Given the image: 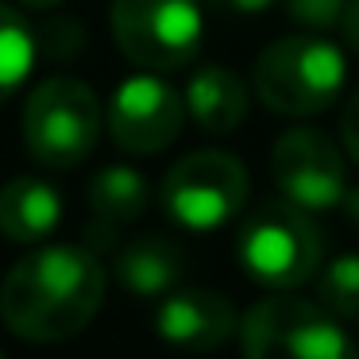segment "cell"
<instances>
[{
    "mask_svg": "<svg viewBox=\"0 0 359 359\" xmlns=\"http://www.w3.org/2000/svg\"><path fill=\"white\" fill-rule=\"evenodd\" d=\"M243 359H359L340 317L325 302L274 294L251 305L240 325Z\"/></svg>",
    "mask_w": 359,
    "mask_h": 359,
    "instance_id": "cell-2",
    "label": "cell"
},
{
    "mask_svg": "<svg viewBox=\"0 0 359 359\" xmlns=\"http://www.w3.org/2000/svg\"><path fill=\"white\" fill-rule=\"evenodd\" d=\"M101 135L97 93L78 78H47L24 104V143L32 158L50 170L86 163Z\"/></svg>",
    "mask_w": 359,
    "mask_h": 359,
    "instance_id": "cell-5",
    "label": "cell"
},
{
    "mask_svg": "<svg viewBox=\"0 0 359 359\" xmlns=\"http://www.w3.org/2000/svg\"><path fill=\"white\" fill-rule=\"evenodd\" d=\"M344 89V55L317 35L274 39L255 58V97L278 116H313Z\"/></svg>",
    "mask_w": 359,
    "mask_h": 359,
    "instance_id": "cell-3",
    "label": "cell"
},
{
    "mask_svg": "<svg viewBox=\"0 0 359 359\" xmlns=\"http://www.w3.org/2000/svg\"><path fill=\"white\" fill-rule=\"evenodd\" d=\"M186 112L209 135H228L248 116V86L228 66H201L186 81Z\"/></svg>",
    "mask_w": 359,
    "mask_h": 359,
    "instance_id": "cell-13",
    "label": "cell"
},
{
    "mask_svg": "<svg viewBox=\"0 0 359 359\" xmlns=\"http://www.w3.org/2000/svg\"><path fill=\"white\" fill-rule=\"evenodd\" d=\"M62 220V197L43 178H12L0 186V232L16 243H39Z\"/></svg>",
    "mask_w": 359,
    "mask_h": 359,
    "instance_id": "cell-12",
    "label": "cell"
},
{
    "mask_svg": "<svg viewBox=\"0 0 359 359\" xmlns=\"http://www.w3.org/2000/svg\"><path fill=\"white\" fill-rule=\"evenodd\" d=\"M182 271H186V255L174 240L166 236H143V240H132L116 259V274L132 294L155 297L166 294V290L178 286Z\"/></svg>",
    "mask_w": 359,
    "mask_h": 359,
    "instance_id": "cell-14",
    "label": "cell"
},
{
    "mask_svg": "<svg viewBox=\"0 0 359 359\" xmlns=\"http://www.w3.org/2000/svg\"><path fill=\"white\" fill-rule=\"evenodd\" d=\"M0 359H4V351H0Z\"/></svg>",
    "mask_w": 359,
    "mask_h": 359,
    "instance_id": "cell-23",
    "label": "cell"
},
{
    "mask_svg": "<svg viewBox=\"0 0 359 359\" xmlns=\"http://www.w3.org/2000/svg\"><path fill=\"white\" fill-rule=\"evenodd\" d=\"M205 16L197 0H112V35L128 62L166 74L194 62Z\"/></svg>",
    "mask_w": 359,
    "mask_h": 359,
    "instance_id": "cell-6",
    "label": "cell"
},
{
    "mask_svg": "<svg viewBox=\"0 0 359 359\" xmlns=\"http://www.w3.org/2000/svg\"><path fill=\"white\" fill-rule=\"evenodd\" d=\"M274 186L286 201L302 205L305 212H325L344 205L348 197V166L328 135L313 128L286 132L271 151Z\"/></svg>",
    "mask_w": 359,
    "mask_h": 359,
    "instance_id": "cell-8",
    "label": "cell"
},
{
    "mask_svg": "<svg viewBox=\"0 0 359 359\" xmlns=\"http://www.w3.org/2000/svg\"><path fill=\"white\" fill-rule=\"evenodd\" d=\"M186 124V97H178L155 74H135L112 93L109 132L116 147L132 155H158L182 135Z\"/></svg>",
    "mask_w": 359,
    "mask_h": 359,
    "instance_id": "cell-9",
    "label": "cell"
},
{
    "mask_svg": "<svg viewBox=\"0 0 359 359\" xmlns=\"http://www.w3.org/2000/svg\"><path fill=\"white\" fill-rule=\"evenodd\" d=\"M20 4H27V8H39V12H47V8H58L62 0H20Z\"/></svg>",
    "mask_w": 359,
    "mask_h": 359,
    "instance_id": "cell-22",
    "label": "cell"
},
{
    "mask_svg": "<svg viewBox=\"0 0 359 359\" xmlns=\"http://www.w3.org/2000/svg\"><path fill=\"white\" fill-rule=\"evenodd\" d=\"M248 201V170L228 151H194L163 178V209L194 232H212Z\"/></svg>",
    "mask_w": 359,
    "mask_h": 359,
    "instance_id": "cell-7",
    "label": "cell"
},
{
    "mask_svg": "<svg viewBox=\"0 0 359 359\" xmlns=\"http://www.w3.org/2000/svg\"><path fill=\"white\" fill-rule=\"evenodd\" d=\"M155 328L166 344L189 351H212L236 332V309L212 290H174L155 313Z\"/></svg>",
    "mask_w": 359,
    "mask_h": 359,
    "instance_id": "cell-10",
    "label": "cell"
},
{
    "mask_svg": "<svg viewBox=\"0 0 359 359\" xmlns=\"http://www.w3.org/2000/svg\"><path fill=\"white\" fill-rule=\"evenodd\" d=\"M344 39H348V47L359 55V0H351V8H348V16H344Z\"/></svg>",
    "mask_w": 359,
    "mask_h": 359,
    "instance_id": "cell-20",
    "label": "cell"
},
{
    "mask_svg": "<svg viewBox=\"0 0 359 359\" xmlns=\"http://www.w3.org/2000/svg\"><path fill=\"white\" fill-rule=\"evenodd\" d=\"M147 182L132 166H104L89 182V209H93V224H89V240L93 248H109L116 228L132 224L147 209Z\"/></svg>",
    "mask_w": 359,
    "mask_h": 359,
    "instance_id": "cell-11",
    "label": "cell"
},
{
    "mask_svg": "<svg viewBox=\"0 0 359 359\" xmlns=\"http://www.w3.org/2000/svg\"><path fill=\"white\" fill-rule=\"evenodd\" d=\"M286 4V16L302 27L313 32H328V27H340L348 16L351 0H282Z\"/></svg>",
    "mask_w": 359,
    "mask_h": 359,
    "instance_id": "cell-17",
    "label": "cell"
},
{
    "mask_svg": "<svg viewBox=\"0 0 359 359\" xmlns=\"http://www.w3.org/2000/svg\"><path fill=\"white\" fill-rule=\"evenodd\" d=\"M104 302V266L89 248H39L24 255L0 286V317L32 344L81 332Z\"/></svg>",
    "mask_w": 359,
    "mask_h": 359,
    "instance_id": "cell-1",
    "label": "cell"
},
{
    "mask_svg": "<svg viewBox=\"0 0 359 359\" xmlns=\"http://www.w3.org/2000/svg\"><path fill=\"white\" fill-rule=\"evenodd\" d=\"M340 140L344 147H348L351 163L359 166V93L348 97V104H344V116H340Z\"/></svg>",
    "mask_w": 359,
    "mask_h": 359,
    "instance_id": "cell-18",
    "label": "cell"
},
{
    "mask_svg": "<svg viewBox=\"0 0 359 359\" xmlns=\"http://www.w3.org/2000/svg\"><path fill=\"white\" fill-rule=\"evenodd\" d=\"M344 209H348V217L359 224V189H348V197H344Z\"/></svg>",
    "mask_w": 359,
    "mask_h": 359,
    "instance_id": "cell-21",
    "label": "cell"
},
{
    "mask_svg": "<svg viewBox=\"0 0 359 359\" xmlns=\"http://www.w3.org/2000/svg\"><path fill=\"white\" fill-rule=\"evenodd\" d=\"M320 232L294 201H263L240 228V263L271 290H294L320 266Z\"/></svg>",
    "mask_w": 359,
    "mask_h": 359,
    "instance_id": "cell-4",
    "label": "cell"
},
{
    "mask_svg": "<svg viewBox=\"0 0 359 359\" xmlns=\"http://www.w3.org/2000/svg\"><path fill=\"white\" fill-rule=\"evenodd\" d=\"M320 302L340 320H359V255H340L320 274Z\"/></svg>",
    "mask_w": 359,
    "mask_h": 359,
    "instance_id": "cell-16",
    "label": "cell"
},
{
    "mask_svg": "<svg viewBox=\"0 0 359 359\" xmlns=\"http://www.w3.org/2000/svg\"><path fill=\"white\" fill-rule=\"evenodd\" d=\"M35 32L24 24L16 8L0 4V101H8L24 78L32 74V62H35Z\"/></svg>",
    "mask_w": 359,
    "mask_h": 359,
    "instance_id": "cell-15",
    "label": "cell"
},
{
    "mask_svg": "<svg viewBox=\"0 0 359 359\" xmlns=\"http://www.w3.org/2000/svg\"><path fill=\"white\" fill-rule=\"evenodd\" d=\"M209 4L217 12H228V16H263L282 0H209Z\"/></svg>",
    "mask_w": 359,
    "mask_h": 359,
    "instance_id": "cell-19",
    "label": "cell"
}]
</instances>
